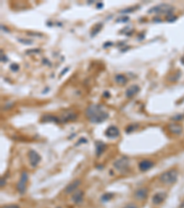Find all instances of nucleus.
I'll list each match as a JSON object with an SVG mask.
<instances>
[{"instance_id": "obj_1", "label": "nucleus", "mask_w": 184, "mask_h": 208, "mask_svg": "<svg viewBox=\"0 0 184 208\" xmlns=\"http://www.w3.org/2000/svg\"><path fill=\"white\" fill-rule=\"evenodd\" d=\"M86 117L92 123H101L109 117V114L100 105H90L86 109Z\"/></svg>"}, {"instance_id": "obj_2", "label": "nucleus", "mask_w": 184, "mask_h": 208, "mask_svg": "<svg viewBox=\"0 0 184 208\" xmlns=\"http://www.w3.org/2000/svg\"><path fill=\"white\" fill-rule=\"evenodd\" d=\"M178 180V171L176 169H170L163 172L159 176V181L166 185H171Z\"/></svg>"}, {"instance_id": "obj_3", "label": "nucleus", "mask_w": 184, "mask_h": 208, "mask_svg": "<svg viewBox=\"0 0 184 208\" xmlns=\"http://www.w3.org/2000/svg\"><path fill=\"white\" fill-rule=\"evenodd\" d=\"M129 164H130V159L127 156H122L119 159H117L114 163H113V168L115 169H117L118 171H126L129 168Z\"/></svg>"}, {"instance_id": "obj_4", "label": "nucleus", "mask_w": 184, "mask_h": 208, "mask_svg": "<svg viewBox=\"0 0 184 208\" xmlns=\"http://www.w3.org/2000/svg\"><path fill=\"white\" fill-rule=\"evenodd\" d=\"M174 10V8L171 7L170 5L167 4H160L158 6H156L153 8L149 9L148 12L149 13H164V14H167L170 15V13Z\"/></svg>"}, {"instance_id": "obj_5", "label": "nucleus", "mask_w": 184, "mask_h": 208, "mask_svg": "<svg viewBox=\"0 0 184 208\" xmlns=\"http://www.w3.org/2000/svg\"><path fill=\"white\" fill-rule=\"evenodd\" d=\"M28 181V173L27 172H22L20 180L19 181V183L17 184V189L20 192L21 194H23L25 190H26V184Z\"/></svg>"}, {"instance_id": "obj_6", "label": "nucleus", "mask_w": 184, "mask_h": 208, "mask_svg": "<svg viewBox=\"0 0 184 208\" xmlns=\"http://www.w3.org/2000/svg\"><path fill=\"white\" fill-rule=\"evenodd\" d=\"M28 156H29V160L30 162V165H32V167H36L38 164H39V162L41 161V156L40 155L34 151V150H30L29 151L28 153Z\"/></svg>"}, {"instance_id": "obj_7", "label": "nucleus", "mask_w": 184, "mask_h": 208, "mask_svg": "<svg viewBox=\"0 0 184 208\" xmlns=\"http://www.w3.org/2000/svg\"><path fill=\"white\" fill-rule=\"evenodd\" d=\"M105 135L110 139H116L120 135V130L115 126H110L105 131Z\"/></svg>"}, {"instance_id": "obj_8", "label": "nucleus", "mask_w": 184, "mask_h": 208, "mask_svg": "<svg viewBox=\"0 0 184 208\" xmlns=\"http://www.w3.org/2000/svg\"><path fill=\"white\" fill-rule=\"evenodd\" d=\"M147 196H148V189L146 187L138 189L134 192V198L139 200V201L146 200L147 198Z\"/></svg>"}, {"instance_id": "obj_9", "label": "nucleus", "mask_w": 184, "mask_h": 208, "mask_svg": "<svg viewBox=\"0 0 184 208\" xmlns=\"http://www.w3.org/2000/svg\"><path fill=\"white\" fill-rule=\"evenodd\" d=\"M167 128L168 131H170V133H173V134H176V135L181 134L182 131H183L182 126L179 125V124H178V123H171V124H168Z\"/></svg>"}, {"instance_id": "obj_10", "label": "nucleus", "mask_w": 184, "mask_h": 208, "mask_svg": "<svg viewBox=\"0 0 184 208\" xmlns=\"http://www.w3.org/2000/svg\"><path fill=\"white\" fill-rule=\"evenodd\" d=\"M80 183H81V181H80L79 179L73 181L70 184H68V185L66 186V188L65 189V192H66V194H72L73 191H75L76 189L78 188V186L80 185Z\"/></svg>"}, {"instance_id": "obj_11", "label": "nucleus", "mask_w": 184, "mask_h": 208, "mask_svg": "<svg viewBox=\"0 0 184 208\" xmlns=\"http://www.w3.org/2000/svg\"><path fill=\"white\" fill-rule=\"evenodd\" d=\"M166 197H167L166 192H157L152 197V203L154 204H160L164 202Z\"/></svg>"}, {"instance_id": "obj_12", "label": "nucleus", "mask_w": 184, "mask_h": 208, "mask_svg": "<svg viewBox=\"0 0 184 208\" xmlns=\"http://www.w3.org/2000/svg\"><path fill=\"white\" fill-rule=\"evenodd\" d=\"M83 198H84V192L83 190H78L75 191V194L72 195V201L75 204H79L83 202Z\"/></svg>"}, {"instance_id": "obj_13", "label": "nucleus", "mask_w": 184, "mask_h": 208, "mask_svg": "<svg viewBox=\"0 0 184 208\" xmlns=\"http://www.w3.org/2000/svg\"><path fill=\"white\" fill-rule=\"evenodd\" d=\"M153 167H154V163L149 160H143L139 163V169L143 172L149 170Z\"/></svg>"}, {"instance_id": "obj_14", "label": "nucleus", "mask_w": 184, "mask_h": 208, "mask_svg": "<svg viewBox=\"0 0 184 208\" xmlns=\"http://www.w3.org/2000/svg\"><path fill=\"white\" fill-rule=\"evenodd\" d=\"M140 91V88L138 87L137 85H131L127 90H126V93H125V94H126V97H128V98H132L133 96H134L138 92Z\"/></svg>"}, {"instance_id": "obj_15", "label": "nucleus", "mask_w": 184, "mask_h": 208, "mask_svg": "<svg viewBox=\"0 0 184 208\" xmlns=\"http://www.w3.org/2000/svg\"><path fill=\"white\" fill-rule=\"evenodd\" d=\"M76 117V115L73 112H66L64 114V116L62 117V120H61V121H69V120H75Z\"/></svg>"}, {"instance_id": "obj_16", "label": "nucleus", "mask_w": 184, "mask_h": 208, "mask_svg": "<svg viewBox=\"0 0 184 208\" xmlns=\"http://www.w3.org/2000/svg\"><path fill=\"white\" fill-rule=\"evenodd\" d=\"M41 122H50V121H53V122H59L61 121L58 117H54L52 115H46V116H43L41 117Z\"/></svg>"}, {"instance_id": "obj_17", "label": "nucleus", "mask_w": 184, "mask_h": 208, "mask_svg": "<svg viewBox=\"0 0 184 208\" xmlns=\"http://www.w3.org/2000/svg\"><path fill=\"white\" fill-rule=\"evenodd\" d=\"M97 150H96V153H97V155H100L106 149V144L103 143L102 142H97Z\"/></svg>"}, {"instance_id": "obj_18", "label": "nucleus", "mask_w": 184, "mask_h": 208, "mask_svg": "<svg viewBox=\"0 0 184 208\" xmlns=\"http://www.w3.org/2000/svg\"><path fill=\"white\" fill-rule=\"evenodd\" d=\"M115 81L117 83L124 85L127 82V78L124 75H122V74H117V75L115 76Z\"/></svg>"}, {"instance_id": "obj_19", "label": "nucleus", "mask_w": 184, "mask_h": 208, "mask_svg": "<svg viewBox=\"0 0 184 208\" xmlns=\"http://www.w3.org/2000/svg\"><path fill=\"white\" fill-rule=\"evenodd\" d=\"M101 26H102V24H98V25H96V26L94 27V29H93V32H92L91 35H92V36L96 35V34L100 32V30Z\"/></svg>"}, {"instance_id": "obj_20", "label": "nucleus", "mask_w": 184, "mask_h": 208, "mask_svg": "<svg viewBox=\"0 0 184 208\" xmlns=\"http://www.w3.org/2000/svg\"><path fill=\"white\" fill-rule=\"evenodd\" d=\"M113 197V194H105L102 197H101V200L103 202H106V201H109L110 199H112Z\"/></svg>"}, {"instance_id": "obj_21", "label": "nucleus", "mask_w": 184, "mask_h": 208, "mask_svg": "<svg viewBox=\"0 0 184 208\" xmlns=\"http://www.w3.org/2000/svg\"><path fill=\"white\" fill-rule=\"evenodd\" d=\"M137 129V125H135V124H133V125H130V126H128L127 128H126V132L127 133H130V132H132V131H133L134 130H136Z\"/></svg>"}, {"instance_id": "obj_22", "label": "nucleus", "mask_w": 184, "mask_h": 208, "mask_svg": "<svg viewBox=\"0 0 184 208\" xmlns=\"http://www.w3.org/2000/svg\"><path fill=\"white\" fill-rule=\"evenodd\" d=\"M10 69H11V70H13V71H18L19 69H20V66H19L18 64H16V63H13V64L10 65Z\"/></svg>"}, {"instance_id": "obj_23", "label": "nucleus", "mask_w": 184, "mask_h": 208, "mask_svg": "<svg viewBox=\"0 0 184 208\" xmlns=\"http://www.w3.org/2000/svg\"><path fill=\"white\" fill-rule=\"evenodd\" d=\"M19 42L23 43H25V44H30V43H32V40H25V39H19Z\"/></svg>"}, {"instance_id": "obj_24", "label": "nucleus", "mask_w": 184, "mask_h": 208, "mask_svg": "<svg viewBox=\"0 0 184 208\" xmlns=\"http://www.w3.org/2000/svg\"><path fill=\"white\" fill-rule=\"evenodd\" d=\"M184 117V116L183 115H178V116H176V117H172V120H176V121H178V120H182V118Z\"/></svg>"}, {"instance_id": "obj_25", "label": "nucleus", "mask_w": 184, "mask_h": 208, "mask_svg": "<svg viewBox=\"0 0 184 208\" xmlns=\"http://www.w3.org/2000/svg\"><path fill=\"white\" fill-rule=\"evenodd\" d=\"M124 208H138V207L134 203H128L125 206H124Z\"/></svg>"}, {"instance_id": "obj_26", "label": "nucleus", "mask_w": 184, "mask_h": 208, "mask_svg": "<svg viewBox=\"0 0 184 208\" xmlns=\"http://www.w3.org/2000/svg\"><path fill=\"white\" fill-rule=\"evenodd\" d=\"M1 208H20V207L16 204H10V205H5Z\"/></svg>"}, {"instance_id": "obj_27", "label": "nucleus", "mask_w": 184, "mask_h": 208, "mask_svg": "<svg viewBox=\"0 0 184 208\" xmlns=\"http://www.w3.org/2000/svg\"><path fill=\"white\" fill-rule=\"evenodd\" d=\"M29 52H40V50H39V49H34V50H29V51H27L28 54H29Z\"/></svg>"}, {"instance_id": "obj_28", "label": "nucleus", "mask_w": 184, "mask_h": 208, "mask_svg": "<svg viewBox=\"0 0 184 208\" xmlns=\"http://www.w3.org/2000/svg\"><path fill=\"white\" fill-rule=\"evenodd\" d=\"M3 183L5 184V180H4V178H3V179H1V187H3Z\"/></svg>"}, {"instance_id": "obj_29", "label": "nucleus", "mask_w": 184, "mask_h": 208, "mask_svg": "<svg viewBox=\"0 0 184 208\" xmlns=\"http://www.w3.org/2000/svg\"><path fill=\"white\" fill-rule=\"evenodd\" d=\"M67 70H68V69L66 68V69H65V71H62V73H61V75H64V74H65V73H66V72Z\"/></svg>"}, {"instance_id": "obj_30", "label": "nucleus", "mask_w": 184, "mask_h": 208, "mask_svg": "<svg viewBox=\"0 0 184 208\" xmlns=\"http://www.w3.org/2000/svg\"><path fill=\"white\" fill-rule=\"evenodd\" d=\"M58 208H61V207H58Z\"/></svg>"}]
</instances>
